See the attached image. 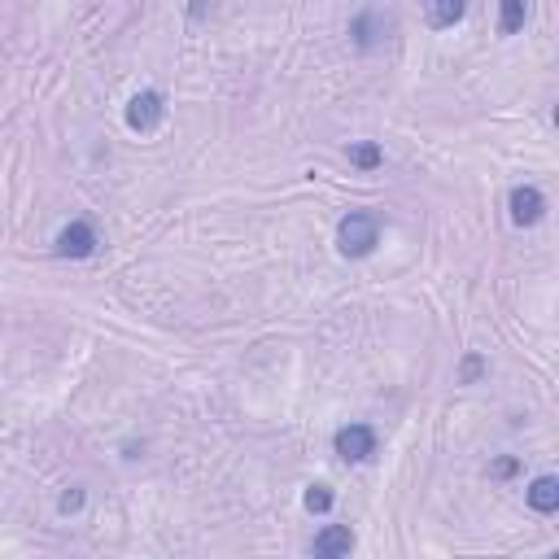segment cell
Listing matches in <instances>:
<instances>
[{"label":"cell","instance_id":"8992f818","mask_svg":"<svg viewBox=\"0 0 559 559\" xmlns=\"http://www.w3.org/2000/svg\"><path fill=\"white\" fill-rule=\"evenodd\" d=\"M542 214H546V197L538 188L533 184L511 188V223H516V228H533V223H542Z\"/></svg>","mask_w":559,"mask_h":559},{"label":"cell","instance_id":"5bb4252c","mask_svg":"<svg viewBox=\"0 0 559 559\" xmlns=\"http://www.w3.org/2000/svg\"><path fill=\"white\" fill-rule=\"evenodd\" d=\"M481 376H485V359H481V354H468L463 367H459V380H463V385H477Z\"/></svg>","mask_w":559,"mask_h":559},{"label":"cell","instance_id":"30bf717a","mask_svg":"<svg viewBox=\"0 0 559 559\" xmlns=\"http://www.w3.org/2000/svg\"><path fill=\"white\" fill-rule=\"evenodd\" d=\"M424 18H428V27H455V22L463 18V5L459 0H450V5H428Z\"/></svg>","mask_w":559,"mask_h":559},{"label":"cell","instance_id":"5b68a950","mask_svg":"<svg viewBox=\"0 0 559 559\" xmlns=\"http://www.w3.org/2000/svg\"><path fill=\"white\" fill-rule=\"evenodd\" d=\"M162 114H166V105H162V92H136L132 105H127V127L132 132H153V127L162 123Z\"/></svg>","mask_w":559,"mask_h":559},{"label":"cell","instance_id":"8fae6325","mask_svg":"<svg viewBox=\"0 0 559 559\" xmlns=\"http://www.w3.org/2000/svg\"><path fill=\"white\" fill-rule=\"evenodd\" d=\"M525 18H529V9L520 5V0H507L503 14H498V31H503V35H516L520 27H525Z\"/></svg>","mask_w":559,"mask_h":559},{"label":"cell","instance_id":"7c38bea8","mask_svg":"<svg viewBox=\"0 0 559 559\" xmlns=\"http://www.w3.org/2000/svg\"><path fill=\"white\" fill-rule=\"evenodd\" d=\"M302 503H306V511H315V516H324V511H332V490H328V485H311Z\"/></svg>","mask_w":559,"mask_h":559},{"label":"cell","instance_id":"7a4b0ae2","mask_svg":"<svg viewBox=\"0 0 559 559\" xmlns=\"http://www.w3.org/2000/svg\"><path fill=\"white\" fill-rule=\"evenodd\" d=\"M97 245H101L97 228H92V223H83V219H75V223H66V228L57 232L53 254L57 258H92V254H97Z\"/></svg>","mask_w":559,"mask_h":559},{"label":"cell","instance_id":"9a60e30c","mask_svg":"<svg viewBox=\"0 0 559 559\" xmlns=\"http://www.w3.org/2000/svg\"><path fill=\"white\" fill-rule=\"evenodd\" d=\"M511 472H516V459H498L494 463V477H511Z\"/></svg>","mask_w":559,"mask_h":559},{"label":"cell","instance_id":"ba28073f","mask_svg":"<svg viewBox=\"0 0 559 559\" xmlns=\"http://www.w3.org/2000/svg\"><path fill=\"white\" fill-rule=\"evenodd\" d=\"M525 498H529V507L533 511H542V516H551V511H559V481L555 477H538L525 490Z\"/></svg>","mask_w":559,"mask_h":559},{"label":"cell","instance_id":"4fadbf2b","mask_svg":"<svg viewBox=\"0 0 559 559\" xmlns=\"http://www.w3.org/2000/svg\"><path fill=\"white\" fill-rule=\"evenodd\" d=\"M83 503H88V494H83V485H70V490L57 498V511L62 516H75V511H83Z\"/></svg>","mask_w":559,"mask_h":559},{"label":"cell","instance_id":"52a82bcc","mask_svg":"<svg viewBox=\"0 0 559 559\" xmlns=\"http://www.w3.org/2000/svg\"><path fill=\"white\" fill-rule=\"evenodd\" d=\"M385 31H389V18L380 14V9H363L359 18L350 22V35H354V49H376L380 40H385Z\"/></svg>","mask_w":559,"mask_h":559},{"label":"cell","instance_id":"277c9868","mask_svg":"<svg viewBox=\"0 0 559 559\" xmlns=\"http://www.w3.org/2000/svg\"><path fill=\"white\" fill-rule=\"evenodd\" d=\"M350 551H354L350 525H324L311 542V559H350Z\"/></svg>","mask_w":559,"mask_h":559},{"label":"cell","instance_id":"6da1fadb","mask_svg":"<svg viewBox=\"0 0 559 559\" xmlns=\"http://www.w3.org/2000/svg\"><path fill=\"white\" fill-rule=\"evenodd\" d=\"M380 241V219L372 210H350L346 219L337 223V249L346 258H367Z\"/></svg>","mask_w":559,"mask_h":559},{"label":"cell","instance_id":"9c48e42d","mask_svg":"<svg viewBox=\"0 0 559 559\" xmlns=\"http://www.w3.org/2000/svg\"><path fill=\"white\" fill-rule=\"evenodd\" d=\"M350 162L359 166V171H376L380 162H385V153H380V145H372V140H359V145H350Z\"/></svg>","mask_w":559,"mask_h":559},{"label":"cell","instance_id":"3957f363","mask_svg":"<svg viewBox=\"0 0 559 559\" xmlns=\"http://www.w3.org/2000/svg\"><path fill=\"white\" fill-rule=\"evenodd\" d=\"M332 446H337V455L346 463H367L376 455V428L372 424H346V428H337Z\"/></svg>","mask_w":559,"mask_h":559}]
</instances>
